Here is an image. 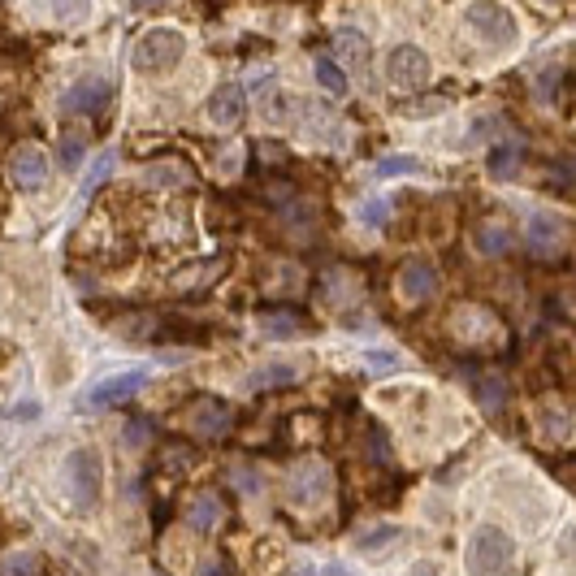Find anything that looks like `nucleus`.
<instances>
[{
  "label": "nucleus",
  "instance_id": "1",
  "mask_svg": "<svg viewBox=\"0 0 576 576\" xmlns=\"http://www.w3.org/2000/svg\"><path fill=\"white\" fill-rule=\"evenodd\" d=\"M464 568H468V576H512L516 572L512 538L494 525H481L464 546Z\"/></svg>",
  "mask_w": 576,
  "mask_h": 576
},
{
  "label": "nucleus",
  "instance_id": "2",
  "mask_svg": "<svg viewBox=\"0 0 576 576\" xmlns=\"http://www.w3.org/2000/svg\"><path fill=\"white\" fill-rule=\"evenodd\" d=\"M187 52V39H182L174 26H152V31L139 35L135 52H130V65L143 74H156V70H174Z\"/></svg>",
  "mask_w": 576,
  "mask_h": 576
},
{
  "label": "nucleus",
  "instance_id": "3",
  "mask_svg": "<svg viewBox=\"0 0 576 576\" xmlns=\"http://www.w3.org/2000/svg\"><path fill=\"white\" fill-rule=\"evenodd\" d=\"M468 31L490 48H507V44H516L520 22H516L512 9L499 5V0H477V5L468 9Z\"/></svg>",
  "mask_w": 576,
  "mask_h": 576
},
{
  "label": "nucleus",
  "instance_id": "4",
  "mask_svg": "<svg viewBox=\"0 0 576 576\" xmlns=\"http://www.w3.org/2000/svg\"><path fill=\"white\" fill-rule=\"evenodd\" d=\"M65 481H70V490H74V503L83 507H96L100 503V486H104V464H100V455L96 447H78L65 455Z\"/></svg>",
  "mask_w": 576,
  "mask_h": 576
},
{
  "label": "nucleus",
  "instance_id": "5",
  "mask_svg": "<svg viewBox=\"0 0 576 576\" xmlns=\"http://www.w3.org/2000/svg\"><path fill=\"white\" fill-rule=\"evenodd\" d=\"M182 429H187L191 438L217 442V438H226L230 429H234V412H230L221 399L200 395V399H191V403H187V412H182Z\"/></svg>",
  "mask_w": 576,
  "mask_h": 576
},
{
  "label": "nucleus",
  "instance_id": "6",
  "mask_svg": "<svg viewBox=\"0 0 576 576\" xmlns=\"http://www.w3.org/2000/svg\"><path fill=\"white\" fill-rule=\"evenodd\" d=\"M113 100V83L104 74H83L78 83L65 87L61 96V113H104V104Z\"/></svg>",
  "mask_w": 576,
  "mask_h": 576
},
{
  "label": "nucleus",
  "instance_id": "7",
  "mask_svg": "<svg viewBox=\"0 0 576 576\" xmlns=\"http://www.w3.org/2000/svg\"><path fill=\"white\" fill-rule=\"evenodd\" d=\"M386 78H390V87H399V91L425 87L429 83V57L416 44H399L386 61Z\"/></svg>",
  "mask_w": 576,
  "mask_h": 576
},
{
  "label": "nucleus",
  "instance_id": "8",
  "mask_svg": "<svg viewBox=\"0 0 576 576\" xmlns=\"http://www.w3.org/2000/svg\"><path fill=\"white\" fill-rule=\"evenodd\" d=\"M148 386V373L143 369H130V373H117V377H104V382H96L83 395V408H113V403H126V399H135L139 390Z\"/></svg>",
  "mask_w": 576,
  "mask_h": 576
},
{
  "label": "nucleus",
  "instance_id": "9",
  "mask_svg": "<svg viewBox=\"0 0 576 576\" xmlns=\"http://www.w3.org/2000/svg\"><path fill=\"white\" fill-rule=\"evenodd\" d=\"M330 486H334V477H330V468L317 464V460H308V464H299L295 473H291V503L295 507H317L330 499Z\"/></svg>",
  "mask_w": 576,
  "mask_h": 576
},
{
  "label": "nucleus",
  "instance_id": "10",
  "mask_svg": "<svg viewBox=\"0 0 576 576\" xmlns=\"http://www.w3.org/2000/svg\"><path fill=\"white\" fill-rule=\"evenodd\" d=\"M9 178H13V187H22V191H39V187H44V182H48V156H44V148H35V143L13 148Z\"/></svg>",
  "mask_w": 576,
  "mask_h": 576
},
{
  "label": "nucleus",
  "instance_id": "11",
  "mask_svg": "<svg viewBox=\"0 0 576 576\" xmlns=\"http://www.w3.org/2000/svg\"><path fill=\"white\" fill-rule=\"evenodd\" d=\"M564 243H568L564 217H555V213H533L529 217V252L538 260L559 256V252H564Z\"/></svg>",
  "mask_w": 576,
  "mask_h": 576
},
{
  "label": "nucleus",
  "instance_id": "12",
  "mask_svg": "<svg viewBox=\"0 0 576 576\" xmlns=\"http://www.w3.org/2000/svg\"><path fill=\"white\" fill-rule=\"evenodd\" d=\"M434 286H438V273L429 260H408V265L399 269V295L408 299V304H421V299L434 295Z\"/></svg>",
  "mask_w": 576,
  "mask_h": 576
},
{
  "label": "nucleus",
  "instance_id": "13",
  "mask_svg": "<svg viewBox=\"0 0 576 576\" xmlns=\"http://www.w3.org/2000/svg\"><path fill=\"white\" fill-rule=\"evenodd\" d=\"M208 122L213 126H239L243 122V87L239 83H221L208 96Z\"/></svg>",
  "mask_w": 576,
  "mask_h": 576
},
{
  "label": "nucleus",
  "instance_id": "14",
  "mask_svg": "<svg viewBox=\"0 0 576 576\" xmlns=\"http://www.w3.org/2000/svg\"><path fill=\"white\" fill-rule=\"evenodd\" d=\"M312 330V325L299 317L295 308H269L260 312V334L273 338V343H286V338H304Z\"/></svg>",
  "mask_w": 576,
  "mask_h": 576
},
{
  "label": "nucleus",
  "instance_id": "15",
  "mask_svg": "<svg viewBox=\"0 0 576 576\" xmlns=\"http://www.w3.org/2000/svg\"><path fill=\"white\" fill-rule=\"evenodd\" d=\"M334 52H338V65H347V70H364L369 57H373L369 35L356 31V26H338V31H334Z\"/></svg>",
  "mask_w": 576,
  "mask_h": 576
},
{
  "label": "nucleus",
  "instance_id": "16",
  "mask_svg": "<svg viewBox=\"0 0 576 576\" xmlns=\"http://www.w3.org/2000/svg\"><path fill=\"white\" fill-rule=\"evenodd\" d=\"M473 243H477L481 256H507L512 252V226L499 221V217H486V221H477Z\"/></svg>",
  "mask_w": 576,
  "mask_h": 576
},
{
  "label": "nucleus",
  "instance_id": "17",
  "mask_svg": "<svg viewBox=\"0 0 576 576\" xmlns=\"http://www.w3.org/2000/svg\"><path fill=\"white\" fill-rule=\"evenodd\" d=\"M299 377H304V369L299 364H265V369H256L252 377H247V386L252 390H282V386H295Z\"/></svg>",
  "mask_w": 576,
  "mask_h": 576
},
{
  "label": "nucleus",
  "instance_id": "18",
  "mask_svg": "<svg viewBox=\"0 0 576 576\" xmlns=\"http://www.w3.org/2000/svg\"><path fill=\"white\" fill-rule=\"evenodd\" d=\"M520 165H525V143L520 139H503L499 148L490 152V174L494 178H516Z\"/></svg>",
  "mask_w": 576,
  "mask_h": 576
},
{
  "label": "nucleus",
  "instance_id": "19",
  "mask_svg": "<svg viewBox=\"0 0 576 576\" xmlns=\"http://www.w3.org/2000/svg\"><path fill=\"white\" fill-rule=\"evenodd\" d=\"M217 520H221V503H217V494H200V499H191V507H187V525H191L195 533L217 529Z\"/></svg>",
  "mask_w": 576,
  "mask_h": 576
},
{
  "label": "nucleus",
  "instance_id": "20",
  "mask_svg": "<svg viewBox=\"0 0 576 576\" xmlns=\"http://www.w3.org/2000/svg\"><path fill=\"white\" fill-rule=\"evenodd\" d=\"M312 70H317V83L325 87V91H330V96L334 100H343L347 96V74H343V65H338L334 57H317V65H312Z\"/></svg>",
  "mask_w": 576,
  "mask_h": 576
},
{
  "label": "nucleus",
  "instance_id": "21",
  "mask_svg": "<svg viewBox=\"0 0 576 576\" xmlns=\"http://www.w3.org/2000/svg\"><path fill=\"white\" fill-rule=\"evenodd\" d=\"M148 182H156V187H191V169L182 161H161L148 169Z\"/></svg>",
  "mask_w": 576,
  "mask_h": 576
},
{
  "label": "nucleus",
  "instance_id": "22",
  "mask_svg": "<svg viewBox=\"0 0 576 576\" xmlns=\"http://www.w3.org/2000/svg\"><path fill=\"white\" fill-rule=\"evenodd\" d=\"M477 403L486 412H499L503 403H507V382L499 373H490V377H477Z\"/></svg>",
  "mask_w": 576,
  "mask_h": 576
},
{
  "label": "nucleus",
  "instance_id": "23",
  "mask_svg": "<svg viewBox=\"0 0 576 576\" xmlns=\"http://www.w3.org/2000/svg\"><path fill=\"white\" fill-rule=\"evenodd\" d=\"M395 542H399V529L395 525H377V529H369L356 542V551L360 555H377V551H386V546H395Z\"/></svg>",
  "mask_w": 576,
  "mask_h": 576
},
{
  "label": "nucleus",
  "instance_id": "24",
  "mask_svg": "<svg viewBox=\"0 0 576 576\" xmlns=\"http://www.w3.org/2000/svg\"><path fill=\"white\" fill-rule=\"evenodd\" d=\"M230 481H234V490H239V494H247V499H256V494L265 490V481H260V473H256L252 464H234L230 468Z\"/></svg>",
  "mask_w": 576,
  "mask_h": 576
},
{
  "label": "nucleus",
  "instance_id": "25",
  "mask_svg": "<svg viewBox=\"0 0 576 576\" xmlns=\"http://www.w3.org/2000/svg\"><path fill=\"white\" fill-rule=\"evenodd\" d=\"M57 22L61 26H78V22H87V13H91V0H57Z\"/></svg>",
  "mask_w": 576,
  "mask_h": 576
},
{
  "label": "nucleus",
  "instance_id": "26",
  "mask_svg": "<svg viewBox=\"0 0 576 576\" xmlns=\"http://www.w3.org/2000/svg\"><path fill=\"white\" fill-rule=\"evenodd\" d=\"M221 273V260H213V265H204V269H187V273H178L174 286L178 291H191V286H208Z\"/></svg>",
  "mask_w": 576,
  "mask_h": 576
},
{
  "label": "nucleus",
  "instance_id": "27",
  "mask_svg": "<svg viewBox=\"0 0 576 576\" xmlns=\"http://www.w3.org/2000/svg\"><path fill=\"white\" fill-rule=\"evenodd\" d=\"M0 576H39V555H26V551L9 555L5 564H0Z\"/></svg>",
  "mask_w": 576,
  "mask_h": 576
},
{
  "label": "nucleus",
  "instance_id": "28",
  "mask_svg": "<svg viewBox=\"0 0 576 576\" xmlns=\"http://www.w3.org/2000/svg\"><path fill=\"white\" fill-rule=\"evenodd\" d=\"M83 152H87L83 135H61V169H78L83 165Z\"/></svg>",
  "mask_w": 576,
  "mask_h": 576
},
{
  "label": "nucleus",
  "instance_id": "29",
  "mask_svg": "<svg viewBox=\"0 0 576 576\" xmlns=\"http://www.w3.org/2000/svg\"><path fill=\"white\" fill-rule=\"evenodd\" d=\"M395 174H421V161H412V156H386V161H377V178H395Z\"/></svg>",
  "mask_w": 576,
  "mask_h": 576
},
{
  "label": "nucleus",
  "instance_id": "30",
  "mask_svg": "<svg viewBox=\"0 0 576 576\" xmlns=\"http://www.w3.org/2000/svg\"><path fill=\"white\" fill-rule=\"evenodd\" d=\"M109 174H113V152H104L100 161H96V169L87 174V182H83V195H91L96 187H104V182H109Z\"/></svg>",
  "mask_w": 576,
  "mask_h": 576
},
{
  "label": "nucleus",
  "instance_id": "31",
  "mask_svg": "<svg viewBox=\"0 0 576 576\" xmlns=\"http://www.w3.org/2000/svg\"><path fill=\"white\" fill-rule=\"evenodd\" d=\"M386 217H390L386 200H364L360 204V221H364V226H386Z\"/></svg>",
  "mask_w": 576,
  "mask_h": 576
},
{
  "label": "nucleus",
  "instance_id": "32",
  "mask_svg": "<svg viewBox=\"0 0 576 576\" xmlns=\"http://www.w3.org/2000/svg\"><path fill=\"white\" fill-rule=\"evenodd\" d=\"M438 109H447V100H421V104H403V117H429V113H438Z\"/></svg>",
  "mask_w": 576,
  "mask_h": 576
},
{
  "label": "nucleus",
  "instance_id": "33",
  "mask_svg": "<svg viewBox=\"0 0 576 576\" xmlns=\"http://www.w3.org/2000/svg\"><path fill=\"white\" fill-rule=\"evenodd\" d=\"M122 442H126V447H143V442H148V421H130L126 425V434H122Z\"/></svg>",
  "mask_w": 576,
  "mask_h": 576
},
{
  "label": "nucleus",
  "instance_id": "34",
  "mask_svg": "<svg viewBox=\"0 0 576 576\" xmlns=\"http://www.w3.org/2000/svg\"><path fill=\"white\" fill-rule=\"evenodd\" d=\"M369 369L373 373H390V369H399V360L390 356V351H377V356H369Z\"/></svg>",
  "mask_w": 576,
  "mask_h": 576
},
{
  "label": "nucleus",
  "instance_id": "35",
  "mask_svg": "<svg viewBox=\"0 0 576 576\" xmlns=\"http://www.w3.org/2000/svg\"><path fill=\"white\" fill-rule=\"evenodd\" d=\"M195 576H230V568L221 564V559H204V564L195 568Z\"/></svg>",
  "mask_w": 576,
  "mask_h": 576
},
{
  "label": "nucleus",
  "instance_id": "36",
  "mask_svg": "<svg viewBox=\"0 0 576 576\" xmlns=\"http://www.w3.org/2000/svg\"><path fill=\"white\" fill-rule=\"evenodd\" d=\"M130 5H135V9H161L165 0H130Z\"/></svg>",
  "mask_w": 576,
  "mask_h": 576
},
{
  "label": "nucleus",
  "instance_id": "37",
  "mask_svg": "<svg viewBox=\"0 0 576 576\" xmlns=\"http://www.w3.org/2000/svg\"><path fill=\"white\" fill-rule=\"evenodd\" d=\"M291 576H321V572H317V568H308V564H304V568H291Z\"/></svg>",
  "mask_w": 576,
  "mask_h": 576
},
{
  "label": "nucleus",
  "instance_id": "38",
  "mask_svg": "<svg viewBox=\"0 0 576 576\" xmlns=\"http://www.w3.org/2000/svg\"><path fill=\"white\" fill-rule=\"evenodd\" d=\"M325 576H351L347 568H325Z\"/></svg>",
  "mask_w": 576,
  "mask_h": 576
},
{
  "label": "nucleus",
  "instance_id": "39",
  "mask_svg": "<svg viewBox=\"0 0 576 576\" xmlns=\"http://www.w3.org/2000/svg\"><path fill=\"white\" fill-rule=\"evenodd\" d=\"M156 576H161V572H156Z\"/></svg>",
  "mask_w": 576,
  "mask_h": 576
}]
</instances>
